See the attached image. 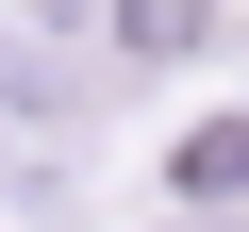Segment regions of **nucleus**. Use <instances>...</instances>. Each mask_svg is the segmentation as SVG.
I'll return each instance as SVG.
<instances>
[{
  "instance_id": "nucleus-1",
  "label": "nucleus",
  "mask_w": 249,
  "mask_h": 232,
  "mask_svg": "<svg viewBox=\"0 0 249 232\" xmlns=\"http://www.w3.org/2000/svg\"><path fill=\"white\" fill-rule=\"evenodd\" d=\"M116 17V66H199L216 50V0H100Z\"/></svg>"
},
{
  "instance_id": "nucleus-3",
  "label": "nucleus",
  "mask_w": 249,
  "mask_h": 232,
  "mask_svg": "<svg viewBox=\"0 0 249 232\" xmlns=\"http://www.w3.org/2000/svg\"><path fill=\"white\" fill-rule=\"evenodd\" d=\"M0 99H17V116H67V66H50V50H17V33H0Z\"/></svg>"
},
{
  "instance_id": "nucleus-2",
  "label": "nucleus",
  "mask_w": 249,
  "mask_h": 232,
  "mask_svg": "<svg viewBox=\"0 0 249 232\" xmlns=\"http://www.w3.org/2000/svg\"><path fill=\"white\" fill-rule=\"evenodd\" d=\"M183 199H249V116H199L183 133Z\"/></svg>"
}]
</instances>
